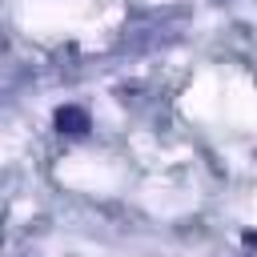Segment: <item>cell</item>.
<instances>
[{
	"instance_id": "cell-1",
	"label": "cell",
	"mask_w": 257,
	"mask_h": 257,
	"mask_svg": "<svg viewBox=\"0 0 257 257\" xmlns=\"http://www.w3.org/2000/svg\"><path fill=\"white\" fill-rule=\"evenodd\" d=\"M52 120H56V128H60V133H72V137L88 133V112H84V108H76V104H60Z\"/></svg>"
}]
</instances>
